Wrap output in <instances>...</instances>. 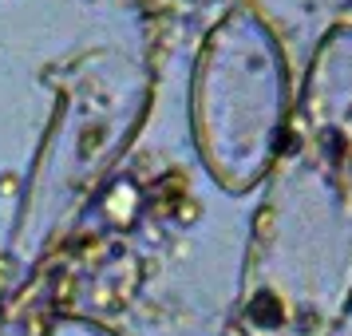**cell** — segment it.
Instances as JSON below:
<instances>
[{"instance_id": "cell-1", "label": "cell", "mask_w": 352, "mask_h": 336, "mask_svg": "<svg viewBox=\"0 0 352 336\" xmlns=\"http://www.w3.org/2000/svg\"><path fill=\"white\" fill-rule=\"evenodd\" d=\"M261 186L234 328L317 336L352 297V20L317 40Z\"/></svg>"}, {"instance_id": "cell-2", "label": "cell", "mask_w": 352, "mask_h": 336, "mask_svg": "<svg viewBox=\"0 0 352 336\" xmlns=\"http://www.w3.org/2000/svg\"><path fill=\"white\" fill-rule=\"evenodd\" d=\"M155 103L151 67L123 48H91L52 80V115L32 150L4 245L12 289H24L76 238L115 166L143 135Z\"/></svg>"}, {"instance_id": "cell-5", "label": "cell", "mask_w": 352, "mask_h": 336, "mask_svg": "<svg viewBox=\"0 0 352 336\" xmlns=\"http://www.w3.org/2000/svg\"><path fill=\"white\" fill-rule=\"evenodd\" d=\"M317 336H352V297L340 304V313H336V317L329 320Z\"/></svg>"}, {"instance_id": "cell-4", "label": "cell", "mask_w": 352, "mask_h": 336, "mask_svg": "<svg viewBox=\"0 0 352 336\" xmlns=\"http://www.w3.org/2000/svg\"><path fill=\"white\" fill-rule=\"evenodd\" d=\"M40 336H119L111 324H103L96 317H83V313H60V317H52Z\"/></svg>"}, {"instance_id": "cell-3", "label": "cell", "mask_w": 352, "mask_h": 336, "mask_svg": "<svg viewBox=\"0 0 352 336\" xmlns=\"http://www.w3.org/2000/svg\"><path fill=\"white\" fill-rule=\"evenodd\" d=\"M293 71L270 16L238 0L210 24L190 67V143L210 182L226 194L257 190L285 146Z\"/></svg>"}]
</instances>
